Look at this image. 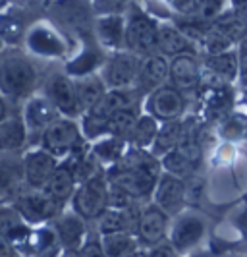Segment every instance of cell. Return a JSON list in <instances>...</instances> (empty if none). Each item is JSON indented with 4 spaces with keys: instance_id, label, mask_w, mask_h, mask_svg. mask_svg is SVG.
<instances>
[{
    "instance_id": "obj_1",
    "label": "cell",
    "mask_w": 247,
    "mask_h": 257,
    "mask_svg": "<svg viewBox=\"0 0 247 257\" xmlns=\"http://www.w3.org/2000/svg\"><path fill=\"white\" fill-rule=\"evenodd\" d=\"M104 174L110 186L122 190L135 203L145 205L153 197L156 182L162 174V167H160V161L149 151L128 145L124 157L114 167L104 170Z\"/></svg>"
},
{
    "instance_id": "obj_2",
    "label": "cell",
    "mask_w": 247,
    "mask_h": 257,
    "mask_svg": "<svg viewBox=\"0 0 247 257\" xmlns=\"http://www.w3.org/2000/svg\"><path fill=\"white\" fill-rule=\"evenodd\" d=\"M212 222L207 213L197 207H185L180 215L170 219L168 244L180 257H187L197 249L208 247Z\"/></svg>"
},
{
    "instance_id": "obj_3",
    "label": "cell",
    "mask_w": 247,
    "mask_h": 257,
    "mask_svg": "<svg viewBox=\"0 0 247 257\" xmlns=\"http://www.w3.org/2000/svg\"><path fill=\"white\" fill-rule=\"evenodd\" d=\"M158 20L155 16L131 4L126 14V31H124V51L131 52L139 58L156 52V35H158Z\"/></svg>"
},
{
    "instance_id": "obj_4",
    "label": "cell",
    "mask_w": 247,
    "mask_h": 257,
    "mask_svg": "<svg viewBox=\"0 0 247 257\" xmlns=\"http://www.w3.org/2000/svg\"><path fill=\"white\" fill-rule=\"evenodd\" d=\"M70 205L74 213H78L87 222H95L103 215L110 207V184H108L104 170L79 184Z\"/></svg>"
},
{
    "instance_id": "obj_5",
    "label": "cell",
    "mask_w": 247,
    "mask_h": 257,
    "mask_svg": "<svg viewBox=\"0 0 247 257\" xmlns=\"http://www.w3.org/2000/svg\"><path fill=\"white\" fill-rule=\"evenodd\" d=\"M37 85V70L26 56H8L0 62V93L10 99H26Z\"/></svg>"
},
{
    "instance_id": "obj_6",
    "label": "cell",
    "mask_w": 247,
    "mask_h": 257,
    "mask_svg": "<svg viewBox=\"0 0 247 257\" xmlns=\"http://www.w3.org/2000/svg\"><path fill=\"white\" fill-rule=\"evenodd\" d=\"M83 132L79 120L56 118L41 136V149L51 153L54 159H68L83 149Z\"/></svg>"
},
{
    "instance_id": "obj_7",
    "label": "cell",
    "mask_w": 247,
    "mask_h": 257,
    "mask_svg": "<svg viewBox=\"0 0 247 257\" xmlns=\"http://www.w3.org/2000/svg\"><path fill=\"white\" fill-rule=\"evenodd\" d=\"M141 112L153 116L160 124L183 120V116L187 112V95H183L182 91L166 83L153 93H149L141 101Z\"/></svg>"
},
{
    "instance_id": "obj_8",
    "label": "cell",
    "mask_w": 247,
    "mask_h": 257,
    "mask_svg": "<svg viewBox=\"0 0 247 257\" xmlns=\"http://www.w3.org/2000/svg\"><path fill=\"white\" fill-rule=\"evenodd\" d=\"M141 58L128 51L110 52L104 56V62L99 70V76L104 81L108 91H128L133 89Z\"/></svg>"
},
{
    "instance_id": "obj_9",
    "label": "cell",
    "mask_w": 247,
    "mask_h": 257,
    "mask_svg": "<svg viewBox=\"0 0 247 257\" xmlns=\"http://www.w3.org/2000/svg\"><path fill=\"white\" fill-rule=\"evenodd\" d=\"M170 217L162 213L155 203H145L139 207L137 222H135V238L143 249H151L168 242Z\"/></svg>"
},
{
    "instance_id": "obj_10",
    "label": "cell",
    "mask_w": 247,
    "mask_h": 257,
    "mask_svg": "<svg viewBox=\"0 0 247 257\" xmlns=\"http://www.w3.org/2000/svg\"><path fill=\"white\" fill-rule=\"evenodd\" d=\"M14 207H16V211L22 215V219L26 220L27 224L54 222L64 213V205L56 203L45 192H37V190L22 192L20 197L14 201Z\"/></svg>"
},
{
    "instance_id": "obj_11",
    "label": "cell",
    "mask_w": 247,
    "mask_h": 257,
    "mask_svg": "<svg viewBox=\"0 0 247 257\" xmlns=\"http://www.w3.org/2000/svg\"><path fill=\"white\" fill-rule=\"evenodd\" d=\"M151 203H155L162 213H166L170 219H174L176 215L182 213L185 207H189L187 182L162 172L155 186Z\"/></svg>"
},
{
    "instance_id": "obj_12",
    "label": "cell",
    "mask_w": 247,
    "mask_h": 257,
    "mask_svg": "<svg viewBox=\"0 0 247 257\" xmlns=\"http://www.w3.org/2000/svg\"><path fill=\"white\" fill-rule=\"evenodd\" d=\"M168 83L183 95L197 91L203 83V64L197 52H185L168 60Z\"/></svg>"
},
{
    "instance_id": "obj_13",
    "label": "cell",
    "mask_w": 247,
    "mask_h": 257,
    "mask_svg": "<svg viewBox=\"0 0 247 257\" xmlns=\"http://www.w3.org/2000/svg\"><path fill=\"white\" fill-rule=\"evenodd\" d=\"M45 97L52 103L56 108V112L62 118H72L79 120L83 112L78 103V95H76V85L74 79L66 74H56L47 81L45 87Z\"/></svg>"
},
{
    "instance_id": "obj_14",
    "label": "cell",
    "mask_w": 247,
    "mask_h": 257,
    "mask_svg": "<svg viewBox=\"0 0 247 257\" xmlns=\"http://www.w3.org/2000/svg\"><path fill=\"white\" fill-rule=\"evenodd\" d=\"M201 64H203V83L230 85V87H234V83H237V76H239L237 49L214 54V56H203Z\"/></svg>"
},
{
    "instance_id": "obj_15",
    "label": "cell",
    "mask_w": 247,
    "mask_h": 257,
    "mask_svg": "<svg viewBox=\"0 0 247 257\" xmlns=\"http://www.w3.org/2000/svg\"><path fill=\"white\" fill-rule=\"evenodd\" d=\"M52 230L56 234V242L58 245L68 251V253H76L81 245L87 242L89 238V228H87V220H83L78 213H74L72 209L64 211L58 219L52 222Z\"/></svg>"
},
{
    "instance_id": "obj_16",
    "label": "cell",
    "mask_w": 247,
    "mask_h": 257,
    "mask_svg": "<svg viewBox=\"0 0 247 257\" xmlns=\"http://www.w3.org/2000/svg\"><path fill=\"white\" fill-rule=\"evenodd\" d=\"M27 49L43 58H64L68 54L66 39L49 24H35L26 35Z\"/></svg>"
},
{
    "instance_id": "obj_17",
    "label": "cell",
    "mask_w": 247,
    "mask_h": 257,
    "mask_svg": "<svg viewBox=\"0 0 247 257\" xmlns=\"http://www.w3.org/2000/svg\"><path fill=\"white\" fill-rule=\"evenodd\" d=\"M166 83H168V58H164L156 52L141 58L137 79L133 85L135 95L143 101L149 93H153Z\"/></svg>"
},
{
    "instance_id": "obj_18",
    "label": "cell",
    "mask_w": 247,
    "mask_h": 257,
    "mask_svg": "<svg viewBox=\"0 0 247 257\" xmlns=\"http://www.w3.org/2000/svg\"><path fill=\"white\" fill-rule=\"evenodd\" d=\"M22 165H24V182H26L27 190L43 192L60 163L58 159H54L51 153H47L45 149L39 147V149L29 151L24 157Z\"/></svg>"
},
{
    "instance_id": "obj_19",
    "label": "cell",
    "mask_w": 247,
    "mask_h": 257,
    "mask_svg": "<svg viewBox=\"0 0 247 257\" xmlns=\"http://www.w3.org/2000/svg\"><path fill=\"white\" fill-rule=\"evenodd\" d=\"M199 106L207 120L226 118L234 106V87L230 85H207L201 83L197 89Z\"/></svg>"
},
{
    "instance_id": "obj_20",
    "label": "cell",
    "mask_w": 247,
    "mask_h": 257,
    "mask_svg": "<svg viewBox=\"0 0 247 257\" xmlns=\"http://www.w3.org/2000/svg\"><path fill=\"white\" fill-rule=\"evenodd\" d=\"M56 118H60V114L45 95H33L26 101L22 120L26 124L27 134H35L41 138Z\"/></svg>"
},
{
    "instance_id": "obj_21",
    "label": "cell",
    "mask_w": 247,
    "mask_h": 257,
    "mask_svg": "<svg viewBox=\"0 0 247 257\" xmlns=\"http://www.w3.org/2000/svg\"><path fill=\"white\" fill-rule=\"evenodd\" d=\"M126 16H97L93 22V35L104 51H124Z\"/></svg>"
},
{
    "instance_id": "obj_22",
    "label": "cell",
    "mask_w": 247,
    "mask_h": 257,
    "mask_svg": "<svg viewBox=\"0 0 247 257\" xmlns=\"http://www.w3.org/2000/svg\"><path fill=\"white\" fill-rule=\"evenodd\" d=\"M185 52H197V47L172 22H160L156 35V54L172 60Z\"/></svg>"
},
{
    "instance_id": "obj_23",
    "label": "cell",
    "mask_w": 247,
    "mask_h": 257,
    "mask_svg": "<svg viewBox=\"0 0 247 257\" xmlns=\"http://www.w3.org/2000/svg\"><path fill=\"white\" fill-rule=\"evenodd\" d=\"M137 213H139V207H135V209L108 207L103 215L95 220L97 236L101 238V236H110V234H120V232H131V234H135Z\"/></svg>"
},
{
    "instance_id": "obj_24",
    "label": "cell",
    "mask_w": 247,
    "mask_h": 257,
    "mask_svg": "<svg viewBox=\"0 0 247 257\" xmlns=\"http://www.w3.org/2000/svg\"><path fill=\"white\" fill-rule=\"evenodd\" d=\"M24 165L18 163L12 157L0 159V207L12 203L24 192Z\"/></svg>"
},
{
    "instance_id": "obj_25",
    "label": "cell",
    "mask_w": 247,
    "mask_h": 257,
    "mask_svg": "<svg viewBox=\"0 0 247 257\" xmlns=\"http://www.w3.org/2000/svg\"><path fill=\"white\" fill-rule=\"evenodd\" d=\"M76 190H78V180H76L74 172L70 170V167L66 163H60L58 168L54 170V174L51 176V180L47 182L43 192L47 193L51 199H54L56 203L66 205L68 201H72Z\"/></svg>"
},
{
    "instance_id": "obj_26",
    "label": "cell",
    "mask_w": 247,
    "mask_h": 257,
    "mask_svg": "<svg viewBox=\"0 0 247 257\" xmlns=\"http://www.w3.org/2000/svg\"><path fill=\"white\" fill-rule=\"evenodd\" d=\"M74 85H76L78 103H79V106H81V112H83V114H85L87 110H91L93 106L106 95V91H108L99 74L78 77V79H74Z\"/></svg>"
},
{
    "instance_id": "obj_27",
    "label": "cell",
    "mask_w": 247,
    "mask_h": 257,
    "mask_svg": "<svg viewBox=\"0 0 247 257\" xmlns=\"http://www.w3.org/2000/svg\"><path fill=\"white\" fill-rule=\"evenodd\" d=\"M101 244H103L106 257H141L143 253L139 240L131 232L101 236Z\"/></svg>"
},
{
    "instance_id": "obj_28",
    "label": "cell",
    "mask_w": 247,
    "mask_h": 257,
    "mask_svg": "<svg viewBox=\"0 0 247 257\" xmlns=\"http://www.w3.org/2000/svg\"><path fill=\"white\" fill-rule=\"evenodd\" d=\"M183 130H185V122L178 120V122H168V124H160L156 140L153 143V147L149 149V153L156 157L158 161L162 157H166L168 153H172L183 138Z\"/></svg>"
},
{
    "instance_id": "obj_29",
    "label": "cell",
    "mask_w": 247,
    "mask_h": 257,
    "mask_svg": "<svg viewBox=\"0 0 247 257\" xmlns=\"http://www.w3.org/2000/svg\"><path fill=\"white\" fill-rule=\"evenodd\" d=\"M27 128L20 116H8L0 124V153H14L27 142Z\"/></svg>"
},
{
    "instance_id": "obj_30",
    "label": "cell",
    "mask_w": 247,
    "mask_h": 257,
    "mask_svg": "<svg viewBox=\"0 0 247 257\" xmlns=\"http://www.w3.org/2000/svg\"><path fill=\"white\" fill-rule=\"evenodd\" d=\"M141 110H137V106H130V108H122L110 116L108 124H106V136L108 138H116L120 142L130 143L131 134L137 126Z\"/></svg>"
},
{
    "instance_id": "obj_31",
    "label": "cell",
    "mask_w": 247,
    "mask_h": 257,
    "mask_svg": "<svg viewBox=\"0 0 247 257\" xmlns=\"http://www.w3.org/2000/svg\"><path fill=\"white\" fill-rule=\"evenodd\" d=\"M27 232H29V224L22 219V215L16 211V207H0V238L16 245L24 240Z\"/></svg>"
},
{
    "instance_id": "obj_32",
    "label": "cell",
    "mask_w": 247,
    "mask_h": 257,
    "mask_svg": "<svg viewBox=\"0 0 247 257\" xmlns=\"http://www.w3.org/2000/svg\"><path fill=\"white\" fill-rule=\"evenodd\" d=\"M126 149H128V143L120 142L116 138H108V136H106V138L97 140L89 151H91V155L95 157V161H97L104 170H108V168L114 167L118 161L124 157Z\"/></svg>"
},
{
    "instance_id": "obj_33",
    "label": "cell",
    "mask_w": 247,
    "mask_h": 257,
    "mask_svg": "<svg viewBox=\"0 0 247 257\" xmlns=\"http://www.w3.org/2000/svg\"><path fill=\"white\" fill-rule=\"evenodd\" d=\"M104 58L95 52L93 49H85V51L78 54L74 60H70L66 66V76H70L72 79H78V77L91 76V74H99L101 66H103Z\"/></svg>"
},
{
    "instance_id": "obj_34",
    "label": "cell",
    "mask_w": 247,
    "mask_h": 257,
    "mask_svg": "<svg viewBox=\"0 0 247 257\" xmlns=\"http://www.w3.org/2000/svg\"><path fill=\"white\" fill-rule=\"evenodd\" d=\"M158 128H160V122H156L153 116L141 112V114H139V120H137V126L133 130L131 140L128 145H130V147H135V149L149 151L156 140Z\"/></svg>"
},
{
    "instance_id": "obj_35",
    "label": "cell",
    "mask_w": 247,
    "mask_h": 257,
    "mask_svg": "<svg viewBox=\"0 0 247 257\" xmlns=\"http://www.w3.org/2000/svg\"><path fill=\"white\" fill-rule=\"evenodd\" d=\"M220 134L224 140L228 142H239L243 140L247 134V122L241 118V114H230L222 118L220 122Z\"/></svg>"
},
{
    "instance_id": "obj_36",
    "label": "cell",
    "mask_w": 247,
    "mask_h": 257,
    "mask_svg": "<svg viewBox=\"0 0 247 257\" xmlns=\"http://www.w3.org/2000/svg\"><path fill=\"white\" fill-rule=\"evenodd\" d=\"M0 37L4 43H18L24 37L22 24L10 16H0Z\"/></svg>"
},
{
    "instance_id": "obj_37",
    "label": "cell",
    "mask_w": 247,
    "mask_h": 257,
    "mask_svg": "<svg viewBox=\"0 0 247 257\" xmlns=\"http://www.w3.org/2000/svg\"><path fill=\"white\" fill-rule=\"evenodd\" d=\"M230 224H232V228L237 232V236H239L241 244L245 245V249H243V251H247V201L245 203H241V205L237 207L234 213H232Z\"/></svg>"
},
{
    "instance_id": "obj_38",
    "label": "cell",
    "mask_w": 247,
    "mask_h": 257,
    "mask_svg": "<svg viewBox=\"0 0 247 257\" xmlns=\"http://www.w3.org/2000/svg\"><path fill=\"white\" fill-rule=\"evenodd\" d=\"M74 257H106L103 249V244H101V238L95 236V238H87V242L79 247L78 251L74 253Z\"/></svg>"
},
{
    "instance_id": "obj_39",
    "label": "cell",
    "mask_w": 247,
    "mask_h": 257,
    "mask_svg": "<svg viewBox=\"0 0 247 257\" xmlns=\"http://www.w3.org/2000/svg\"><path fill=\"white\" fill-rule=\"evenodd\" d=\"M237 60H239V76L237 83L247 89V47L245 45H237Z\"/></svg>"
},
{
    "instance_id": "obj_40",
    "label": "cell",
    "mask_w": 247,
    "mask_h": 257,
    "mask_svg": "<svg viewBox=\"0 0 247 257\" xmlns=\"http://www.w3.org/2000/svg\"><path fill=\"white\" fill-rule=\"evenodd\" d=\"M16 255V247L8 240L0 238V257H14Z\"/></svg>"
},
{
    "instance_id": "obj_41",
    "label": "cell",
    "mask_w": 247,
    "mask_h": 257,
    "mask_svg": "<svg viewBox=\"0 0 247 257\" xmlns=\"http://www.w3.org/2000/svg\"><path fill=\"white\" fill-rule=\"evenodd\" d=\"M232 10L247 24V2H232Z\"/></svg>"
},
{
    "instance_id": "obj_42",
    "label": "cell",
    "mask_w": 247,
    "mask_h": 257,
    "mask_svg": "<svg viewBox=\"0 0 247 257\" xmlns=\"http://www.w3.org/2000/svg\"><path fill=\"white\" fill-rule=\"evenodd\" d=\"M187 257H218V253H214L210 247H203V249H197L193 253H189Z\"/></svg>"
},
{
    "instance_id": "obj_43",
    "label": "cell",
    "mask_w": 247,
    "mask_h": 257,
    "mask_svg": "<svg viewBox=\"0 0 247 257\" xmlns=\"http://www.w3.org/2000/svg\"><path fill=\"white\" fill-rule=\"evenodd\" d=\"M8 118V106H6V97L0 93V124Z\"/></svg>"
},
{
    "instance_id": "obj_44",
    "label": "cell",
    "mask_w": 247,
    "mask_h": 257,
    "mask_svg": "<svg viewBox=\"0 0 247 257\" xmlns=\"http://www.w3.org/2000/svg\"><path fill=\"white\" fill-rule=\"evenodd\" d=\"M218 257H247V251H228V253H220Z\"/></svg>"
},
{
    "instance_id": "obj_45",
    "label": "cell",
    "mask_w": 247,
    "mask_h": 257,
    "mask_svg": "<svg viewBox=\"0 0 247 257\" xmlns=\"http://www.w3.org/2000/svg\"><path fill=\"white\" fill-rule=\"evenodd\" d=\"M2 47H4V41H2V37H0V51H2Z\"/></svg>"
}]
</instances>
